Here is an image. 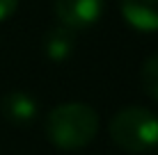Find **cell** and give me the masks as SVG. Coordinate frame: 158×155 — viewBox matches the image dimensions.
Segmentation results:
<instances>
[{
    "label": "cell",
    "mask_w": 158,
    "mask_h": 155,
    "mask_svg": "<svg viewBox=\"0 0 158 155\" xmlns=\"http://www.w3.org/2000/svg\"><path fill=\"white\" fill-rule=\"evenodd\" d=\"M16 9H19V0H0V23L14 16Z\"/></svg>",
    "instance_id": "cell-8"
},
{
    "label": "cell",
    "mask_w": 158,
    "mask_h": 155,
    "mask_svg": "<svg viewBox=\"0 0 158 155\" xmlns=\"http://www.w3.org/2000/svg\"><path fill=\"white\" fill-rule=\"evenodd\" d=\"M124 21L140 32H158V0H119Z\"/></svg>",
    "instance_id": "cell-5"
},
{
    "label": "cell",
    "mask_w": 158,
    "mask_h": 155,
    "mask_svg": "<svg viewBox=\"0 0 158 155\" xmlns=\"http://www.w3.org/2000/svg\"><path fill=\"white\" fill-rule=\"evenodd\" d=\"M106 0H55V16L69 30H85L101 18Z\"/></svg>",
    "instance_id": "cell-3"
},
{
    "label": "cell",
    "mask_w": 158,
    "mask_h": 155,
    "mask_svg": "<svg viewBox=\"0 0 158 155\" xmlns=\"http://www.w3.org/2000/svg\"><path fill=\"white\" fill-rule=\"evenodd\" d=\"M110 137L128 153H147L158 146V116L147 107H124L110 121Z\"/></svg>",
    "instance_id": "cell-2"
},
{
    "label": "cell",
    "mask_w": 158,
    "mask_h": 155,
    "mask_svg": "<svg viewBox=\"0 0 158 155\" xmlns=\"http://www.w3.org/2000/svg\"><path fill=\"white\" fill-rule=\"evenodd\" d=\"M140 80H142V89L144 94H149L154 100H158V55L149 57L142 64V73H140Z\"/></svg>",
    "instance_id": "cell-7"
},
{
    "label": "cell",
    "mask_w": 158,
    "mask_h": 155,
    "mask_svg": "<svg viewBox=\"0 0 158 155\" xmlns=\"http://www.w3.org/2000/svg\"><path fill=\"white\" fill-rule=\"evenodd\" d=\"M99 114L87 103H62L46 116V137L62 151H78L96 137Z\"/></svg>",
    "instance_id": "cell-1"
},
{
    "label": "cell",
    "mask_w": 158,
    "mask_h": 155,
    "mask_svg": "<svg viewBox=\"0 0 158 155\" xmlns=\"http://www.w3.org/2000/svg\"><path fill=\"white\" fill-rule=\"evenodd\" d=\"M0 112L12 126H30L37 116V100L28 91H7L0 100Z\"/></svg>",
    "instance_id": "cell-4"
},
{
    "label": "cell",
    "mask_w": 158,
    "mask_h": 155,
    "mask_svg": "<svg viewBox=\"0 0 158 155\" xmlns=\"http://www.w3.org/2000/svg\"><path fill=\"white\" fill-rule=\"evenodd\" d=\"M76 48V37H73V30L64 28H51L44 37V52L51 62H64L71 57Z\"/></svg>",
    "instance_id": "cell-6"
}]
</instances>
